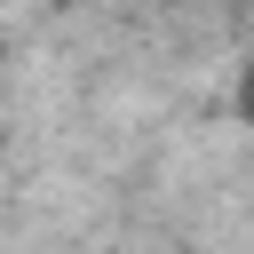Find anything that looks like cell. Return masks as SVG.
<instances>
[{
  "label": "cell",
  "instance_id": "1",
  "mask_svg": "<svg viewBox=\"0 0 254 254\" xmlns=\"http://www.w3.org/2000/svg\"><path fill=\"white\" fill-rule=\"evenodd\" d=\"M238 111H246V127H254V64H246V79H238Z\"/></svg>",
  "mask_w": 254,
  "mask_h": 254
}]
</instances>
